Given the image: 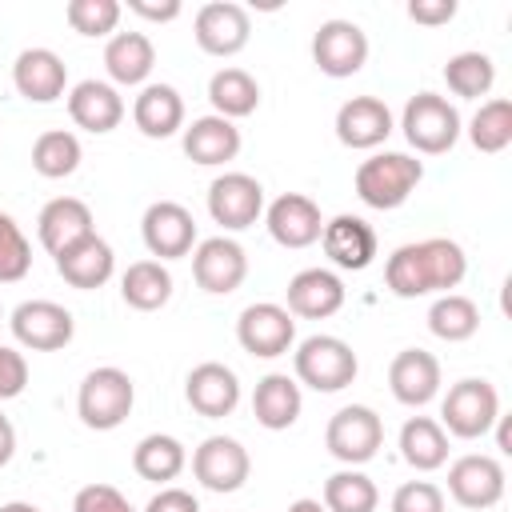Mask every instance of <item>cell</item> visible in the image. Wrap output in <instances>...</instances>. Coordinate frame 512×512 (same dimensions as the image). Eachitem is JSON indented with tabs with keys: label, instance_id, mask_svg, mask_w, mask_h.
<instances>
[{
	"label": "cell",
	"instance_id": "cell-1",
	"mask_svg": "<svg viewBox=\"0 0 512 512\" xmlns=\"http://www.w3.org/2000/svg\"><path fill=\"white\" fill-rule=\"evenodd\" d=\"M464 272H468L464 248L448 236H428V240L400 244L388 256L384 284L400 300H416V296H432V292L444 296L464 280Z\"/></svg>",
	"mask_w": 512,
	"mask_h": 512
},
{
	"label": "cell",
	"instance_id": "cell-2",
	"mask_svg": "<svg viewBox=\"0 0 512 512\" xmlns=\"http://www.w3.org/2000/svg\"><path fill=\"white\" fill-rule=\"evenodd\" d=\"M420 180H424V164L408 152H372L368 160H360V168L352 176L356 196L380 212L400 208L416 192Z\"/></svg>",
	"mask_w": 512,
	"mask_h": 512
},
{
	"label": "cell",
	"instance_id": "cell-3",
	"mask_svg": "<svg viewBox=\"0 0 512 512\" xmlns=\"http://www.w3.org/2000/svg\"><path fill=\"white\" fill-rule=\"evenodd\" d=\"M136 404V384L124 368L116 364H104V368H92L84 380H80V392H76V416L84 420V428L92 432H112L128 420Z\"/></svg>",
	"mask_w": 512,
	"mask_h": 512
},
{
	"label": "cell",
	"instance_id": "cell-4",
	"mask_svg": "<svg viewBox=\"0 0 512 512\" xmlns=\"http://www.w3.org/2000/svg\"><path fill=\"white\" fill-rule=\"evenodd\" d=\"M292 368H296V376H292L296 384H308L312 392H340V388H348L356 380L360 360H356L348 340L316 332V336L296 344Z\"/></svg>",
	"mask_w": 512,
	"mask_h": 512
},
{
	"label": "cell",
	"instance_id": "cell-5",
	"mask_svg": "<svg viewBox=\"0 0 512 512\" xmlns=\"http://www.w3.org/2000/svg\"><path fill=\"white\" fill-rule=\"evenodd\" d=\"M400 128H404V140L424 156L452 152V144L464 132L456 104H448V96L440 92H416L400 112Z\"/></svg>",
	"mask_w": 512,
	"mask_h": 512
},
{
	"label": "cell",
	"instance_id": "cell-6",
	"mask_svg": "<svg viewBox=\"0 0 512 512\" xmlns=\"http://www.w3.org/2000/svg\"><path fill=\"white\" fill-rule=\"evenodd\" d=\"M500 420V396L484 376H464L440 400V428L460 440H480Z\"/></svg>",
	"mask_w": 512,
	"mask_h": 512
},
{
	"label": "cell",
	"instance_id": "cell-7",
	"mask_svg": "<svg viewBox=\"0 0 512 512\" xmlns=\"http://www.w3.org/2000/svg\"><path fill=\"white\" fill-rule=\"evenodd\" d=\"M324 444L344 468H360L380 452L384 420L368 404H344L340 412H332V420L324 428Z\"/></svg>",
	"mask_w": 512,
	"mask_h": 512
},
{
	"label": "cell",
	"instance_id": "cell-8",
	"mask_svg": "<svg viewBox=\"0 0 512 512\" xmlns=\"http://www.w3.org/2000/svg\"><path fill=\"white\" fill-rule=\"evenodd\" d=\"M8 324H12L16 344L28 348V352H56V348H68L72 336H76L72 312L64 304H56V300H24V304H16Z\"/></svg>",
	"mask_w": 512,
	"mask_h": 512
},
{
	"label": "cell",
	"instance_id": "cell-9",
	"mask_svg": "<svg viewBox=\"0 0 512 512\" xmlns=\"http://www.w3.org/2000/svg\"><path fill=\"white\" fill-rule=\"evenodd\" d=\"M208 216L224 232H244L264 216V184L248 172H224L208 184Z\"/></svg>",
	"mask_w": 512,
	"mask_h": 512
},
{
	"label": "cell",
	"instance_id": "cell-10",
	"mask_svg": "<svg viewBox=\"0 0 512 512\" xmlns=\"http://www.w3.org/2000/svg\"><path fill=\"white\" fill-rule=\"evenodd\" d=\"M236 340L248 356H260V360L284 356L296 344V316L284 304H272V300L248 304L236 320Z\"/></svg>",
	"mask_w": 512,
	"mask_h": 512
},
{
	"label": "cell",
	"instance_id": "cell-11",
	"mask_svg": "<svg viewBox=\"0 0 512 512\" xmlns=\"http://www.w3.org/2000/svg\"><path fill=\"white\" fill-rule=\"evenodd\" d=\"M312 64L332 76V80H344V76H356L364 64H368V36L356 20H324L312 36Z\"/></svg>",
	"mask_w": 512,
	"mask_h": 512
},
{
	"label": "cell",
	"instance_id": "cell-12",
	"mask_svg": "<svg viewBox=\"0 0 512 512\" xmlns=\"http://www.w3.org/2000/svg\"><path fill=\"white\" fill-rule=\"evenodd\" d=\"M252 472V456L236 436H208L192 452V476L208 492H240Z\"/></svg>",
	"mask_w": 512,
	"mask_h": 512
},
{
	"label": "cell",
	"instance_id": "cell-13",
	"mask_svg": "<svg viewBox=\"0 0 512 512\" xmlns=\"http://www.w3.org/2000/svg\"><path fill=\"white\" fill-rule=\"evenodd\" d=\"M448 496L468 512H484V508L500 504L504 464L496 456H484V452H468V456L452 460L448 464Z\"/></svg>",
	"mask_w": 512,
	"mask_h": 512
},
{
	"label": "cell",
	"instance_id": "cell-14",
	"mask_svg": "<svg viewBox=\"0 0 512 512\" xmlns=\"http://www.w3.org/2000/svg\"><path fill=\"white\" fill-rule=\"evenodd\" d=\"M140 236H144V248L164 264V260H180L196 248V220L184 204L176 200H156L144 208V220H140Z\"/></svg>",
	"mask_w": 512,
	"mask_h": 512
},
{
	"label": "cell",
	"instance_id": "cell-15",
	"mask_svg": "<svg viewBox=\"0 0 512 512\" xmlns=\"http://www.w3.org/2000/svg\"><path fill=\"white\" fill-rule=\"evenodd\" d=\"M192 276L208 296H228L248 276V252L232 236H208L192 248Z\"/></svg>",
	"mask_w": 512,
	"mask_h": 512
},
{
	"label": "cell",
	"instance_id": "cell-16",
	"mask_svg": "<svg viewBox=\"0 0 512 512\" xmlns=\"http://www.w3.org/2000/svg\"><path fill=\"white\" fill-rule=\"evenodd\" d=\"M192 36H196L200 52H208V56H236L252 36V16L236 0H212L196 12Z\"/></svg>",
	"mask_w": 512,
	"mask_h": 512
},
{
	"label": "cell",
	"instance_id": "cell-17",
	"mask_svg": "<svg viewBox=\"0 0 512 512\" xmlns=\"http://www.w3.org/2000/svg\"><path fill=\"white\" fill-rule=\"evenodd\" d=\"M264 224H268V236L280 244V248H308L320 240L324 232V216H320V204L304 192H284L276 196L268 208H264Z\"/></svg>",
	"mask_w": 512,
	"mask_h": 512
},
{
	"label": "cell",
	"instance_id": "cell-18",
	"mask_svg": "<svg viewBox=\"0 0 512 512\" xmlns=\"http://www.w3.org/2000/svg\"><path fill=\"white\" fill-rule=\"evenodd\" d=\"M392 108L380 96H352L336 108V140L356 152H372L392 136Z\"/></svg>",
	"mask_w": 512,
	"mask_h": 512
},
{
	"label": "cell",
	"instance_id": "cell-19",
	"mask_svg": "<svg viewBox=\"0 0 512 512\" xmlns=\"http://www.w3.org/2000/svg\"><path fill=\"white\" fill-rule=\"evenodd\" d=\"M320 248H324V256H328L336 268H344V272H364V268L376 260V228H372L364 216L340 212V216L324 220Z\"/></svg>",
	"mask_w": 512,
	"mask_h": 512
},
{
	"label": "cell",
	"instance_id": "cell-20",
	"mask_svg": "<svg viewBox=\"0 0 512 512\" xmlns=\"http://www.w3.org/2000/svg\"><path fill=\"white\" fill-rule=\"evenodd\" d=\"M184 400L192 404V412H200L208 420L232 416L236 404H240V376L228 364H220V360H204V364H196L188 372Z\"/></svg>",
	"mask_w": 512,
	"mask_h": 512
},
{
	"label": "cell",
	"instance_id": "cell-21",
	"mask_svg": "<svg viewBox=\"0 0 512 512\" xmlns=\"http://www.w3.org/2000/svg\"><path fill=\"white\" fill-rule=\"evenodd\" d=\"M12 84L32 104H52L68 96V64L52 48H24L12 64Z\"/></svg>",
	"mask_w": 512,
	"mask_h": 512
},
{
	"label": "cell",
	"instance_id": "cell-22",
	"mask_svg": "<svg viewBox=\"0 0 512 512\" xmlns=\"http://www.w3.org/2000/svg\"><path fill=\"white\" fill-rule=\"evenodd\" d=\"M288 312L300 320H328L344 308V280L332 268H300L288 288Z\"/></svg>",
	"mask_w": 512,
	"mask_h": 512
},
{
	"label": "cell",
	"instance_id": "cell-23",
	"mask_svg": "<svg viewBox=\"0 0 512 512\" xmlns=\"http://www.w3.org/2000/svg\"><path fill=\"white\" fill-rule=\"evenodd\" d=\"M388 388L400 404L408 408H424L436 400L440 392V360L424 348H404L392 356L388 364Z\"/></svg>",
	"mask_w": 512,
	"mask_h": 512
},
{
	"label": "cell",
	"instance_id": "cell-24",
	"mask_svg": "<svg viewBox=\"0 0 512 512\" xmlns=\"http://www.w3.org/2000/svg\"><path fill=\"white\" fill-rule=\"evenodd\" d=\"M68 116L76 128L104 136L124 120V96L108 80H80L68 88Z\"/></svg>",
	"mask_w": 512,
	"mask_h": 512
},
{
	"label": "cell",
	"instance_id": "cell-25",
	"mask_svg": "<svg viewBox=\"0 0 512 512\" xmlns=\"http://www.w3.org/2000/svg\"><path fill=\"white\" fill-rule=\"evenodd\" d=\"M56 260V272L64 276V284H72V288H80V292H92V288H104L108 280H112V272H116V252H112V244L104 240V236H84V240H76L72 248H64L60 256H52Z\"/></svg>",
	"mask_w": 512,
	"mask_h": 512
},
{
	"label": "cell",
	"instance_id": "cell-26",
	"mask_svg": "<svg viewBox=\"0 0 512 512\" xmlns=\"http://www.w3.org/2000/svg\"><path fill=\"white\" fill-rule=\"evenodd\" d=\"M92 232H96L92 208H88L84 200H76V196H56V200H48V204L40 208V216H36V236H40V244H44L52 256H60L64 248H72L76 240H84V236H92Z\"/></svg>",
	"mask_w": 512,
	"mask_h": 512
},
{
	"label": "cell",
	"instance_id": "cell-27",
	"mask_svg": "<svg viewBox=\"0 0 512 512\" xmlns=\"http://www.w3.org/2000/svg\"><path fill=\"white\" fill-rule=\"evenodd\" d=\"M180 144H184V156L192 164L216 168V164L236 160V152H240V128L232 120L216 116V112L212 116H196L192 124H184Z\"/></svg>",
	"mask_w": 512,
	"mask_h": 512
},
{
	"label": "cell",
	"instance_id": "cell-28",
	"mask_svg": "<svg viewBox=\"0 0 512 512\" xmlns=\"http://www.w3.org/2000/svg\"><path fill=\"white\" fill-rule=\"evenodd\" d=\"M300 408H304V396H300V384L288 372H268L264 380H256L252 416H256L260 428L284 432V428H292L300 420Z\"/></svg>",
	"mask_w": 512,
	"mask_h": 512
},
{
	"label": "cell",
	"instance_id": "cell-29",
	"mask_svg": "<svg viewBox=\"0 0 512 512\" xmlns=\"http://www.w3.org/2000/svg\"><path fill=\"white\" fill-rule=\"evenodd\" d=\"M132 120L148 140H168L184 132V96L172 84H144L132 100Z\"/></svg>",
	"mask_w": 512,
	"mask_h": 512
},
{
	"label": "cell",
	"instance_id": "cell-30",
	"mask_svg": "<svg viewBox=\"0 0 512 512\" xmlns=\"http://www.w3.org/2000/svg\"><path fill=\"white\" fill-rule=\"evenodd\" d=\"M152 64H156V48L144 32H116L108 36L104 44V68L112 76V84H144L152 76Z\"/></svg>",
	"mask_w": 512,
	"mask_h": 512
},
{
	"label": "cell",
	"instance_id": "cell-31",
	"mask_svg": "<svg viewBox=\"0 0 512 512\" xmlns=\"http://www.w3.org/2000/svg\"><path fill=\"white\" fill-rule=\"evenodd\" d=\"M400 456L416 472H436L448 464V432L432 416H408L400 428Z\"/></svg>",
	"mask_w": 512,
	"mask_h": 512
},
{
	"label": "cell",
	"instance_id": "cell-32",
	"mask_svg": "<svg viewBox=\"0 0 512 512\" xmlns=\"http://www.w3.org/2000/svg\"><path fill=\"white\" fill-rule=\"evenodd\" d=\"M208 100H212L216 116L236 124V120H244V116H252L260 108V84L244 68H220L208 80Z\"/></svg>",
	"mask_w": 512,
	"mask_h": 512
},
{
	"label": "cell",
	"instance_id": "cell-33",
	"mask_svg": "<svg viewBox=\"0 0 512 512\" xmlns=\"http://www.w3.org/2000/svg\"><path fill=\"white\" fill-rule=\"evenodd\" d=\"M120 296L136 312H156L172 300V272L160 260H136L120 276Z\"/></svg>",
	"mask_w": 512,
	"mask_h": 512
},
{
	"label": "cell",
	"instance_id": "cell-34",
	"mask_svg": "<svg viewBox=\"0 0 512 512\" xmlns=\"http://www.w3.org/2000/svg\"><path fill=\"white\" fill-rule=\"evenodd\" d=\"M184 464H188V452H184V444H180L176 436H168V432H148V436L132 448V468H136V476H140V480H152V484H164V488H168V480H176V476L184 472Z\"/></svg>",
	"mask_w": 512,
	"mask_h": 512
},
{
	"label": "cell",
	"instance_id": "cell-35",
	"mask_svg": "<svg viewBox=\"0 0 512 512\" xmlns=\"http://www.w3.org/2000/svg\"><path fill=\"white\" fill-rule=\"evenodd\" d=\"M428 328L436 340H448V344L472 340L480 332V308H476V300H468L460 292H444L428 308Z\"/></svg>",
	"mask_w": 512,
	"mask_h": 512
},
{
	"label": "cell",
	"instance_id": "cell-36",
	"mask_svg": "<svg viewBox=\"0 0 512 512\" xmlns=\"http://www.w3.org/2000/svg\"><path fill=\"white\" fill-rule=\"evenodd\" d=\"M80 160H84V148H80L76 132H68V128H48V132H40L36 144H32V168H36L44 180H64V176H72V172L80 168Z\"/></svg>",
	"mask_w": 512,
	"mask_h": 512
},
{
	"label": "cell",
	"instance_id": "cell-37",
	"mask_svg": "<svg viewBox=\"0 0 512 512\" xmlns=\"http://www.w3.org/2000/svg\"><path fill=\"white\" fill-rule=\"evenodd\" d=\"M444 84H448V92H456V96H464V100H480V96H488L492 84H496V64H492L488 52H476V48L456 52V56H448V64H444Z\"/></svg>",
	"mask_w": 512,
	"mask_h": 512
},
{
	"label": "cell",
	"instance_id": "cell-38",
	"mask_svg": "<svg viewBox=\"0 0 512 512\" xmlns=\"http://www.w3.org/2000/svg\"><path fill=\"white\" fill-rule=\"evenodd\" d=\"M324 512H376L380 492L360 468H340L324 480Z\"/></svg>",
	"mask_w": 512,
	"mask_h": 512
},
{
	"label": "cell",
	"instance_id": "cell-39",
	"mask_svg": "<svg viewBox=\"0 0 512 512\" xmlns=\"http://www.w3.org/2000/svg\"><path fill=\"white\" fill-rule=\"evenodd\" d=\"M468 140L476 152H488V156L504 152L512 144V100H504V96L484 100L476 108V116L468 120Z\"/></svg>",
	"mask_w": 512,
	"mask_h": 512
},
{
	"label": "cell",
	"instance_id": "cell-40",
	"mask_svg": "<svg viewBox=\"0 0 512 512\" xmlns=\"http://www.w3.org/2000/svg\"><path fill=\"white\" fill-rule=\"evenodd\" d=\"M120 12L124 8L116 0H68L64 4V20L80 36H116Z\"/></svg>",
	"mask_w": 512,
	"mask_h": 512
},
{
	"label": "cell",
	"instance_id": "cell-41",
	"mask_svg": "<svg viewBox=\"0 0 512 512\" xmlns=\"http://www.w3.org/2000/svg\"><path fill=\"white\" fill-rule=\"evenodd\" d=\"M28 268H32V244L20 232V224L8 212H0V284L24 280Z\"/></svg>",
	"mask_w": 512,
	"mask_h": 512
},
{
	"label": "cell",
	"instance_id": "cell-42",
	"mask_svg": "<svg viewBox=\"0 0 512 512\" xmlns=\"http://www.w3.org/2000/svg\"><path fill=\"white\" fill-rule=\"evenodd\" d=\"M392 512H444V492L432 480H408L392 492Z\"/></svg>",
	"mask_w": 512,
	"mask_h": 512
},
{
	"label": "cell",
	"instance_id": "cell-43",
	"mask_svg": "<svg viewBox=\"0 0 512 512\" xmlns=\"http://www.w3.org/2000/svg\"><path fill=\"white\" fill-rule=\"evenodd\" d=\"M72 512H136L128 496L112 484H84L72 500Z\"/></svg>",
	"mask_w": 512,
	"mask_h": 512
},
{
	"label": "cell",
	"instance_id": "cell-44",
	"mask_svg": "<svg viewBox=\"0 0 512 512\" xmlns=\"http://www.w3.org/2000/svg\"><path fill=\"white\" fill-rule=\"evenodd\" d=\"M28 388V360L12 344H0V400H12Z\"/></svg>",
	"mask_w": 512,
	"mask_h": 512
},
{
	"label": "cell",
	"instance_id": "cell-45",
	"mask_svg": "<svg viewBox=\"0 0 512 512\" xmlns=\"http://www.w3.org/2000/svg\"><path fill=\"white\" fill-rule=\"evenodd\" d=\"M456 16V0H408V20L424 28H440Z\"/></svg>",
	"mask_w": 512,
	"mask_h": 512
},
{
	"label": "cell",
	"instance_id": "cell-46",
	"mask_svg": "<svg viewBox=\"0 0 512 512\" xmlns=\"http://www.w3.org/2000/svg\"><path fill=\"white\" fill-rule=\"evenodd\" d=\"M144 512H200V500L188 492V488H160L152 500H148V508Z\"/></svg>",
	"mask_w": 512,
	"mask_h": 512
},
{
	"label": "cell",
	"instance_id": "cell-47",
	"mask_svg": "<svg viewBox=\"0 0 512 512\" xmlns=\"http://www.w3.org/2000/svg\"><path fill=\"white\" fill-rule=\"evenodd\" d=\"M128 12H136V16H144V20H156V24H168V20H176L184 8H180V0H160V4H152V0H128Z\"/></svg>",
	"mask_w": 512,
	"mask_h": 512
},
{
	"label": "cell",
	"instance_id": "cell-48",
	"mask_svg": "<svg viewBox=\"0 0 512 512\" xmlns=\"http://www.w3.org/2000/svg\"><path fill=\"white\" fill-rule=\"evenodd\" d=\"M12 456H16V428H12V420L0 412V468H4Z\"/></svg>",
	"mask_w": 512,
	"mask_h": 512
},
{
	"label": "cell",
	"instance_id": "cell-49",
	"mask_svg": "<svg viewBox=\"0 0 512 512\" xmlns=\"http://www.w3.org/2000/svg\"><path fill=\"white\" fill-rule=\"evenodd\" d=\"M496 424H500V428H496V444H500V452L508 456V452H512V432H508V416H500Z\"/></svg>",
	"mask_w": 512,
	"mask_h": 512
},
{
	"label": "cell",
	"instance_id": "cell-50",
	"mask_svg": "<svg viewBox=\"0 0 512 512\" xmlns=\"http://www.w3.org/2000/svg\"><path fill=\"white\" fill-rule=\"evenodd\" d=\"M288 512H324V504H320V500H312V496H300V500H292V504H288Z\"/></svg>",
	"mask_w": 512,
	"mask_h": 512
},
{
	"label": "cell",
	"instance_id": "cell-51",
	"mask_svg": "<svg viewBox=\"0 0 512 512\" xmlns=\"http://www.w3.org/2000/svg\"><path fill=\"white\" fill-rule=\"evenodd\" d=\"M0 512H44V508H36L28 500H8V504H0Z\"/></svg>",
	"mask_w": 512,
	"mask_h": 512
},
{
	"label": "cell",
	"instance_id": "cell-52",
	"mask_svg": "<svg viewBox=\"0 0 512 512\" xmlns=\"http://www.w3.org/2000/svg\"><path fill=\"white\" fill-rule=\"evenodd\" d=\"M0 316H4V308H0Z\"/></svg>",
	"mask_w": 512,
	"mask_h": 512
}]
</instances>
